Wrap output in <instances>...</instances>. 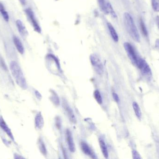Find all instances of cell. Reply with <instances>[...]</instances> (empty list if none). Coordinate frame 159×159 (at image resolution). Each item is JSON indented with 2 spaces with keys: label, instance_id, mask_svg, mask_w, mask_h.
<instances>
[{
  "label": "cell",
  "instance_id": "6da1fadb",
  "mask_svg": "<svg viewBox=\"0 0 159 159\" xmlns=\"http://www.w3.org/2000/svg\"><path fill=\"white\" fill-rule=\"evenodd\" d=\"M124 22L126 30L130 36L136 42L140 41V35L134 23V21L129 13L126 12L124 14Z\"/></svg>",
  "mask_w": 159,
  "mask_h": 159
},
{
  "label": "cell",
  "instance_id": "7a4b0ae2",
  "mask_svg": "<svg viewBox=\"0 0 159 159\" xmlns=\"http://www.w3.org/2000/svg\"><path fill=\"white\" fill-rule=\"evenodd\" d=\"M10 69L12 75L16 83L21 88H27V83L20 66L16 61H12L10 64Z\"/></svg>",
  "mask_w": 159,
  "mask_h": 159
},
{
  "label": "cell",
  "instance_id": "3957f363",
  "mask_svg": "<svg viewBox=\"0 0 159 159\" xmlns=\"http://www.w3.org/2000/svg\"><path fill=\"white\" fill-rule=\"evenodd\" d=\"M91 63L95 72L98 74H102L104 71L103 65L102 61L96 54H93L90 56Z\"/></svg>",
  "mask_w": 159,
  "mask_h": 159
},
{
  "label": "cell",
  "instance_id": "277c9868",
  "mask_svg": "<svg viewBox=\"0 0 159 159\" xmlns=\"http://www.w3.org/2000/svg\"><path fill=\"white\" fill-rule=\"evenodd\" d=\"M124 47L128 54V57H129L132 62L134 64L137 66L139 58L137 57L133 46L130 43L126 42L124 43Z\"/></svg>",
  "mask_w": 159,
  "mask_h": 159
},
{
  "label": "cell",
  "instance_id": "5b68a950",
  "mask_svg": "<svg viewBox=\"0 0 159 159\" xmlns=\"http://www.w3.org/2000/svg\"><path fill=\"white\" fill-rule=\"evenodd\" d=\"M25 12H26V15H27L30 22L32 25L34 31L38 33H41L42 30H41V27L36 20V18H35L34 13L32 9L30 8H27L25 10Z\"/></svg>",
  "mask_w": 159,
  "mask_h": 159
},
{
  "label": "cell",
  "instance_id": "8992f818",
  "mask_svg": "<svg viewBox=\"0 0 159 159\" xmlns=\"http://www.w3.org/2000/svg\"><path fill=\"white\" fill-rule=\"evenodd\" d=\"M137 66L141 70V72L144 75L148 76L151 75L152 72L151 69L145 60L139 58Z\"/></svg>",
  "mask_w": 159,
  "mask_h": 159
},
{
  "label": "cell",
  "instance_id": "52a82bcc",
  "mask_svg": "<svg viewBox=\"0 0 159 159\" xmlns=\"http://www.w3.org/2000/svg\"><path fill=\"white\" fill-rule=\"evenodd\" d=\"M62 106L70 122L74 124H75L76 123V119L75 115L73 112V110L68 105V103L64 100H63L62 101Z\"/></svg>",
  "mask_w": 159,
  "mask_h": 159
},
{
  "label": "cell",
  "instance_id": "ba28073f",
  "mask_svg": "<svg viewBox=\"0 0 159 159\" xmlns=\"http://www.w3.org/2000/svg\"><path fill=\"white\" fill-rule=\"evenodd\" d=\"M0 127L4 131V132L8 135V137L12 141H14V136H13V134H12L11 130L8 128L5 121H4V120L3 119L2 116H0Z\"/></svg>",
  "mask_w": 159,
  "mask_h": 159
},
{
  "label": "cell",
  "instance_id": "9c48e42d",
  "mask_svg": "<svg viewBox=\"0 0 159 159\" xmlns=\"http://www.w3.org/2000/svg\"><path fill=\"white\" fill-rule=\"evenodd\" d=\"M66 139L70 151L71 152H75V145L71 132L69 129H67L66 131Z\"/></svg>",
  "mask_w": 159,
  "mask_h": 159
},
{
  "label": "cell",
  "instance_id": "30bf717a",
  "mask_svg": "<svg viewBox=\"0 0 159 159\" xmlns=\"http://www.w3.org/2000/svg\"><path fill=\"white\" fill-rule=\"evenodd\" d=\"M80 147H81L82 152L85 155L89 156L92 158H95V156H94V154L92 151L90 147L89 146V145L86 143H84V142H81L80 143Z\"/></svg>",
  "mask_w": 159,
  "mask_h": 159
},
{
  "label": "cell",
  "instance_id": "8fae6325",
  "mask_svg": "<svg viewBox=\"0 0 159 159\" xmlns=\"http://www.w3.org/2000/svg\"><path fill=\"white\" fill-rule=\"evenodd\" d=\"M44 122L43 118L42 116L41 112H39L36 115L35 118V126L36 129L38 130H41L43 127Z\"/></svg>",
  "mask_w": 159,
  "mask_h": 159
},
{
  "label": "cell",
  "instance_id": "7c38bea8",
  "mask_svg": "<svg viewBox=\"0 0 159 159\" xmlns=\"http://www.w3.org/2000/svg\"><path fill=\"white\" fill-rule=\"evenodd\" d=\"M16 25L18 30L19 32L22 36H26L28 35V31L26 30L25 25L20 20H17L16 21Z\"/></svg>",
  "mask_w": 159,
  "mask_h": 159
},
{
  "label": "cell",
  "instance_id": "4fadbf2b",
  "mask_svg": "<svg viewBox=\"0 0 159 159\" xmlns=\"http://www.w3.org/2000/svg\"><path fill=\"white\" fill-rule=\"evenodd\" d=\"M107 26L112 39H113L115 42H118V35L116 31V30H115V28H114V26H113L110 22H107Z\"/></svg>",
  "mask_w": 159,
  "mask_h": 159
},
{
  "label": "cell",
  "instance_id": "5bb4252c",
  "mask_svg": "<svg viewBox=\"0 0 159 159\" xmlns=\"http://www.w3.org/2000/svg\"><path fill=\"white\" fill-rule=\"evenodd\" d=\"M13 41L17 50L20 54H23L24 52V48L23 44L18 37L14 36L13 37Z\"/></svg>",
  "mask_w": 159,
  "mask_h": 159
},
{
  "label": "cell",
  "instance_id": "9a60e30c",
  "mask_svg": "<svg viewBox=\"0 0 159 159\" xmlns=\"http://www.w3.org/2000/svg\"><path fill=\"white\" fill-rule=\"evenodd\" d=\"M99 7L101 11L106 15H108V12L107 10V2L105 0H97Z\"/></svg>",
  "mask_w": 159,
  "mask_h": 159
},
{
  "label": "cell",
  "instance_id": "2e32d148",
  "mask_svg": "<svg viewBox=\"0 0 159 159\" xmlns=\"http://www.w3.org/2000/svg\"><path fill=\"white\" fill-rule=\"evenodd\" d=\"M99 144H100V147L104 157L106 158H107L108 156V151H107V147L105 143L102 139H99Z\"/></svg>",
  "mask_w": 159,
  "mask_h": 159
},
{
  "label": "cell",
  "instance_id": "e0dca14e",
  "mask_svg": "<svg viewBox=\"0 0 159 159\" xmlns=\"http://www.w3.org/2000/svg\"><path fill=\"white\" fill-rule=\"evenodd\" d=\"M133 107L134 110V113L136 115L137 117L139 119H141L142 118V112H141V109H140V106L137 103L134 102L133 103Z\"/></svg>",
  "mask_w": 159,
  "mask_h": 159
},
{
  "label": "cell",
  "instance_id": "ac0fdd59",
  "mask_svg": "<svg viewBox=\"0 0 159 159\" xmlns=\"http://www.w3.org/2000/svg\"><path fill=\"white\" fill-rule=\"evenodd\" d=\"M0 12H1L4 20L6 21H8L9 18L8 13L5 9L3 4L1 2H0Z\"/></svg>",
  "mask_w": 159,
  "mask_h": 159
},
{
  "label": "cell",
  "instance_id": "d6986e66",
  "mask_svg": "<svg viewBox=\"0 0 159 159\" xmlns=\"http://www.w3.org/2000/svg\"><path fill=\"white\" fill-rule=\"evenodd\" d=\"M38 146H39V148L41 153L44 156H46L47 155V149L42 139H39V141H38Z\"/></svg>",
  "mask_w": 159,
  "mask_h": 159
},
{
  "label": "cell",
  "instance_id": "ffe728a7",
  "mask_svg": "<svg viewBox=\"0 0 159 159\" xmlns=\"http://www.w3.org/2000/svg\"><path fill=\"white\" fill-rule=\"evenodd\" d=\"M107 7L108 14H110L111 16L114 18H116L117 17L116 14V12L114 10L113 7H112V6L111 5V4L109 2H107Z\"/></svg>",
  "mask_w": 159,
  "mask_h": 159
},
{
  "label": "cell",
  "instance_id": "44dd1931",
  "mask_svg": "<svg viewBox=\"0 0 159 159\" xmlns=\"http://www.w3.org/2000/svg\"><path fill=\"white\" fill-rule=\"evenodd\" d=\"M52 95H51V101H52V102L56 105H59L60 104V100L59 99L58 95H57V93L54 91H52Z\"/></svg>",
  "mask_w": 159,
  "mask_h": 159
},
{
  "label": "cell",
  "instance_id": "7402d4cb",
  "mask_svg": "<svg viewBox=\"0 0 159 159\" xmlns=\"http://www.w3.org/2000/svg\"><path fill=\"white\" fill-rule=\"evenodd\" d=\"M140 25L142 33L143 34V35L144 36H148V33L145 24L144 22L143 21V20L142 19H140Z\"/></svg>",
  "mask_w": 159,
  "mask_h": 159
},
{
  "label": "cell",
  "instance_id": "603a6c76",
  "mask_svg": "<svg viewBox=\"0 0 159 159\" xmlns=\"http://www.w3.org/2000/svg\"><path fill=\"white\" fill-rule=\"evenodd\" d=\"M94 98L96 101L99 104H102V96L100 91L98 90H95L93 93Z\"/></svg>",
  "mask_w": 159,
  "mask_h": 159
},
{
  "label": "cell",
  "instance_id": "cb8c5ba5",
  "mask_svg": "<svg viewBox=\"0 0 159 159\" xmlns=\"http://www.w3.org/2000/svg\"><path fill=\"white\" fill-rule=\"evenodd\" d=\"M153 9L156 12H159V0H151Z\"/></svg>",
  "mask_w": 159,
  "mask_h": 159
},
{
  "label": "cell",
  "instance_id": "d4e9b609",
  "mask_svg": "<svg viewBox=\"0 0 159 159\" xmlns=\"http://www.w3.org/2000/svg\"><path fill=\"white\" fill-rule=\"evenodd\" d=\"M133 158L135 159H140L142 158L140 154L136 150H133L132 152Z\"/></svg>",
  "mask_w": 159,
  "mask_h": 159
},
{
  "label": "cell",
  "instance_id": "484cf974",
  "mask_svg": "<svg viewBox=\"0 0 159 159\" xmlns=\"http://www.w3.org/2000/svg\"><path fill=\"white\" fill-rule=\"evenodd\" d=\"M113 97L114 98V100H115L116 102H118L119 101V98L117 94L116 93H113Z\"/></svg>",
  "mask_w": 159,
  "mask_h": 159
},
{
  "label": "cell",
  "instance_id": "4316f807",
  "mask_svg": "<svg viewBox=\"0 0 159 159\" xmlns=\"http://www.w3.org/2000/svg\"><path fill=\"white\" fill-rule=\"evenodd\" d=\"M35 94L37 99H39V100H41V99H42V95H41V94H40L39 91H35Z\"/></svg>",
  "mask_w": 159,
  "mask_h": 159
},
{
  "label": "cell",
  "instance_id": "83f0119b",
  "mask_svg": "<svg viewBox=\"0 0 159 159\" xmlns=\"http://www.w3.org/2000/svg\"><path fill=\"white\" fill-rule=\"evenodd\" d=\"M156 22H157V26L159 30V16H157L156 17Z\"/></svg>",
  "mask_w": 159,
  "mask_h": 159
},
{
  "label": "cell",
  "instance_id": "f1b7e54d",
  "mask_svg": "<svg viewBox=\"0 0 159 159\" xmlns=\"http://www.w3.org/2000/svg\"><path fill=\"white\" fill-rule=\"evenodd\" d=\"M20 2L22 4L24 5L25 4V0H19Z\"/></svg>",
  "mask_w": 159,
  "mask_h": 159
}]
</instances>
